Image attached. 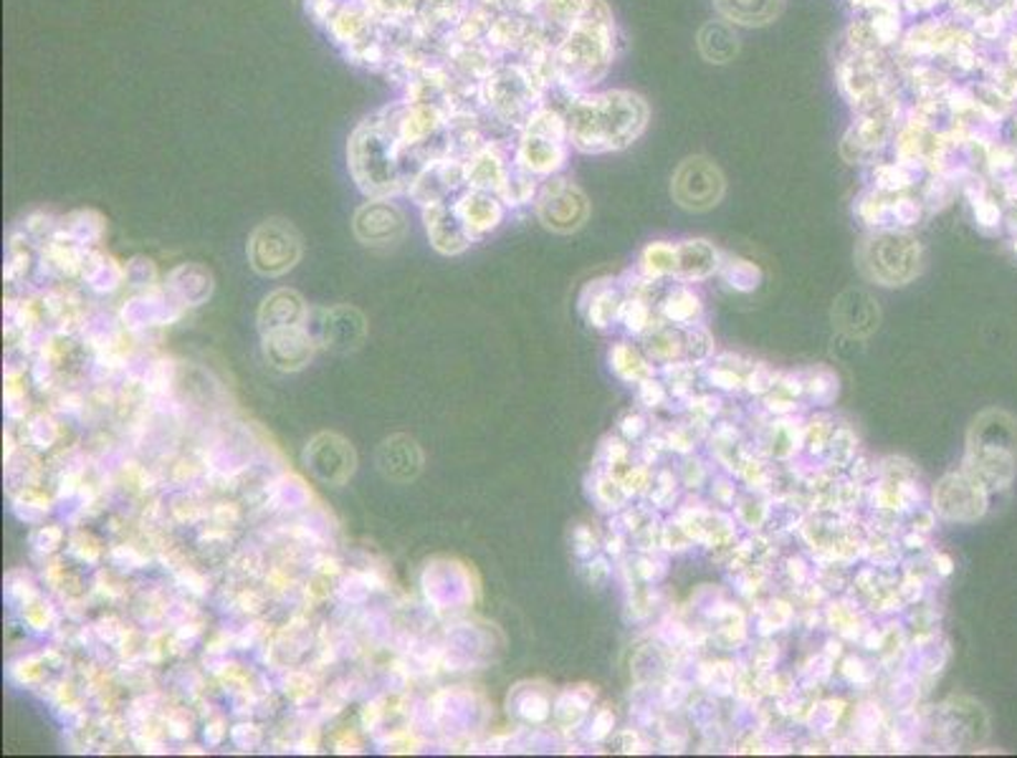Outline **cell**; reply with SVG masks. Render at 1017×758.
Here are the masks:
<instances>
[{"mask_svg":"<svg viewBox=\"0 0 1017 758\" xmlns=\"http://www.w3.org/2000/svg\"><path fill=\"white\" fill-rule=\"evenodd\" d=\"M400 105H390L362 119L350 137V170L370 195L398 193L403 183V142L398 137Z\"/></svg>","mask_w":1017,"mask_h":758,"instance_id":"cell-1","label":"cell"},{"mask_svg":"<svg viewBox=\"0 0 1017 758\" xmlns=\"http://www.w3.org/2000/svg\"><path fill=\"white\" fill-rule=\"evenodd\" d=\"M645 117H649V109L635 94L610 91L570 107L567 134L575 148L585 152L615 150L641 134Z\"/></svg>","mask_w":1017,"mask_h":758,"instance_id":"cell-2","label":"cell"},{"mask_svg":"<svg viewBox=\"0 0 1017 758\" xmlns=\"http://www.w3.org/2000/svg\"><path fill=\"white\" fill-rule=\"evenodd\" d=\"M860 266L870 279L884 286H903L921 266V248L913 238L901 232H886V236L870 238L860 251Z\"/></svg>","mask_w":1017,"mask_h":758,"instance_id":"cell-3","label":"cell"},{"mask_svg":"<svg viewBox=\"0 0 1017 758\" xmlns=\"http://www.w3.org/2000/svg\"><path fill=\"white\" fill-rule=\"evenodd\" d=\"M534 94L537 84L520 66H494L481 82V99L504 122H520L527 117Z\"/></svg>","mask_w":1017,"mask_h":758,"instance_id":"cell-4","label":"cell"},{"mask_svg":"<svg viewBox=\"0 0 1017 758\" xmlns=\"http://www.w3.org/2000/svg\"><path fill=\"white\" fill-rule=\"evenodd\" d=\"M565 162V124L552 111H534L520 142V165L529 172L557 170Z\"/></svg>","mask_w":1017,"mask_h":758,"instance_id":"cell-5","label":"cell"},{"mask_svg":"<svg viewBox=\"0 0 1017 758\" xmlns=\"http://www.w3.org/2000/svg\"><path fill=\"white\" fill-rule=\"evenodd\" d=\"M248 256L258 273L279 275L299 261L301 243L297 230L283 220H266L254 230Z\"/></svg>","mask_w":1017,"mask_h":758,"instance_id":"cell-6","label":"cell"},{"mask_svg":"<svg viewBox=\"0 0 1017 758\" xmlns=\"http://www.w3.org/2000/svg\"><path fill=\"white\" fill-rule=\"evenodd\" d=\"M724 177L706 158H688L674 175V197L686 210H709L721 201Z\"/></svg>","mask_w":1017,"mask_h":758,"instance_id":"cell-7","label":"cell"},{"mask_svg":"<svg viewBox=\"0 0 1017 758\" xmlns=\"http://www.w3.org/2000/svg\"><path fill=\"white\" fill-rule=\"evenodd\" d=\"M588 197H585L575 185L565 183V180L549 183L537 205L539 220L557 232H570L580 228L585 218H588Z\"/></svg>","mask_w":1017,"mask_h":758,"instance_id":"cell-8","label":"cell"},{"mask_svg":"<svg viewBox=\"0 0 1017 758\" xmlns=\"http://www.w3.org/2000/svg\"><path fill=\"white\" fill-rule=\"evenodd\" d=\"M936 506L946 519L977 521L987 508V488L975 476H950L936 490Z\"/></svg>","mask_w":1017,"mask_h":758,"instance_id":"cell-9","label":"cell"},{"mask_svg":"<svg viewBox=\"0 0 1017 758\" xmlns=\"http://www.w3.org/2000/svg\"><path fill=\"white\" fill-rule=\"evenodd\" d=\"M326 29H330L334 43L352 48L370 36H375L383 29V23L377 21L367 0H342L330 23H326Z\"/></svg>","mask_w":1017,"mask_h":758,"instance_id":"cell-10","label":"cell"},{"mask_svg":"<svg viewBox=\"0 0 1017 758\" xmlns=\"http://www.w3.org/2000/svg\"><path fill=\"white\" fill-rule=\"evenodd\" d=\"M467 180V162L441 158L428 162L424 170L416 172L413 180V197L424 205L441 203L448 193H453L456 185Z\"/></svg>","mask_w":1017,"mask_h":758,"instance_id":"cell-11","label":"cell"},{"mask_svg":"<svg viewBox=\"0 0 1017 758\" xmlns=\"http://www.w3.org/2000/svg\"><path fill=\"white\" fill-rule=\"evenodd\" d=\"M355 232L365 243H387L403 232V215L390 203H367L357 210Z\"/></svg>","mask_w":1017,"mask_h":758,"instance_id":"cell-12","label":"cell"},{"mask_svg":"<svg viewBox=\"0 0 1017 758\" xmlns=\"http://www.w3.org/2000/svg\"><path fill=\"white\" fill-rule=\"evenodd\" d=\"M426 226L433 246L441 251L456 253L467 246V223L461 220L459 208L448 210L443 203H433L426 213Z\"/></svg>","mask_w":1017,"mask_h":758,"instance_id":"cell-13","label":"cell"},{"mask_svg":"<svg viewBox=\"0 0 1017 758\" xmlns=\"http://www.w3.org/2000/svg\"><path fill=\"white\" fill-rule=\"evenodd\" d=\"M506 175L508 172L504 165V158L499 154L496 148H491V144H484V148L473 152L471 160L467 162V180L469 185L477 190L502 187Z\"/></svg>","mask_w":1017,"mask_h":758,"instance_id":"cell-14","label":"cell"},{"mask_svg":"<svg viewBox=\"0 0 1017 758\" xmlns=\"http://www.w3.org/2000/svg\"><path fill=\"white\" fill-rule=\"evenodd\" d=\"M724 19L742 25H764L780 15L782 0H717Z\"/></svg>","mask_w":1017,"mask_h":758,"instance_id":"cell-15","label":"cell"},{"mask_svg":"<svg viewBox=\"0 0 1017 758\" xmlns=\"http://www.w3.org/2000/svg\"><path fill=\"white\" fill-rule=\"evenodd\" d=\"M459 215L469 230H486L494 228L496 220L502 218V208H499V203L491 197L489 190H473L461 201Z\"/></svg>","mask_w":1017,"mask_h":758,"instance_id":"cell-16","label":"cell"},{"mask_svg":"<svg viewBox=\"0 0 1017 758\" xmlns=\"http://www.w3.org/2000/svg\"><path fill=\"white\" fill-rule=\"evenodd\" d=\"M699 48L706 62L727 64L737 56L739 39L724 23H706L699 33Z\"/></svg>","mask_w":1017,"mask_h":758,"instance_id":"cell-17","label":"cell"},{"mask_svg":"<svg viewBox=\"0 0 1017 758\" xmlns=\"http://www.w3.org/2000/svg\"><path fill=\"white\" fill-rule=\"evenodd\" d=\"M838 312H848V316L846 314L838 316L843 329H850L853 318H856L858 322L856 334H866L874 329V318H878L874 301H870L866 294H860V291H848V294L838 301Z\"/></svg>","mask_w":1017,"mask_h":758,"instance_id":"cell-18","label":"cell"},{"mask_svg":"<svg viewBox=\"0 0 1017 758\" xmlns=\"http://www.w3.org/2000/svg\"><path fill=\"white\" fill-rule=\"evenodd\" d=\"M676 269L694 275V279H702V275L717 269V253L704 240H694V243L681 246L676 251Z\"/></svg>","mask_w":1017,"mask_h":758,"instance_id":"cell-19","label":"cell"},{"mask_svg":"<svg viewBox=\"0 0 1017 758\" xmlns=\"http://www.w3.org/2000/svg\"><path fill=\"white\" fill-rule=\"evenodd\" d=\"M383 25H405L418 19L420 0H367Z\"/></svg>","mask_w":1017,"mask_h":758,"instance_id":"cell-20","label":"cell"},{"mask_svg":"<svg viewBox=\"0 0 1017 758\" xmlns=\"http://www.w3.org/2000/svg\"><path fill=\"white\" fill-rule=\"evenodd\" d=\"M542 3H545L549 19L565 23L570 19H580L585 0H542Z\"/></svg>","mask_w":1017,"mask_h":758,"instance_id":"cell-21","label":"cell"},{"mask_svg":"<svg viewBox=\"0 0 1017 758\" xmlns=\"http://www.w3.org/2000/svg\"><path fill=\"white\" fill-rule=\"evenodd\" d=\"M645 261H649V269L653 273H666L676 269V251H671L666 246H653L649 253H645Z\"/></svg>","mask_w":1017,"mask_h":758,"instance_id":"cell-22","label":"cell"},{"mask_svg":"<svg viewBox=\"0 0 1017 758\" xmlns=\"http://www.w3.org/2000/svg\"><path fill=\"white\" fill-rule=\"evenodd\" d=\"M340 3L342 0H307V13L312 15L317 23L326 25L334 15V11H338Z\"/></svg>","mask_w":1017,"mask_h":758,"instance_id":"cell-23","label":"cell"},{"mask_svg":"<svg viewBox=\"0 0 1017 758\" xmlns=\"http://www.w3.org/2000/svg\"><path fill=\"white\" fill-rule=\"evenodd\" d=\"M491 8H502V11H527L529 6H534V0H484Z\"/></svg>","mask_w":1017,"mask_h":758,"instance_id":"cell-24","label":"cell"}]
</instances>
